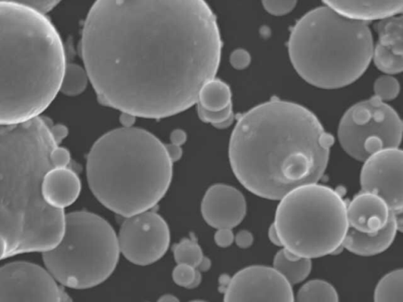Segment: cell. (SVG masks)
<instances>
[{"mask_svg":"<svg viewBox=\"0 0 403 302\" xmlns=\"http://www.w3.org/2000/svg\"><path fill=\"white\" fill-rule=\"evenodd\" d=\"M198 105L208 111L223 110L232 105V94L225 82L213 79L200 90Z\"/></svg>","mask_w":403,"mask_h":302,"instance_id":"cell-20","label":"cell"},{"mask_svg":"<svg viewBox=\"0 0 403 302\" xmlns=\"http://www.w3.org/2000/svg\"><path fill=\"white\" fill-rule=\"evenodd\" d=\"M91 191L106 209L126 218L147 212L168 192L173 163L153 134L138 127L106 133L87 160Z\"/></svg>","mask_w":403,"mask_h":302,"instance_id":"cell-5","label":"cell"},{"mask_svg":"<svg viewBox=\"0 0 403 302\" xmlns=\"http://www.w3.org/2000/svg\"><path fill=\"white\" fill-rule=\"evenodd\" d=\"M402 135V123L397 111L375 96L350 108L338 128L341 147L359 162L379 151L399 148Z\"/></svg>","mask_w":403,"mask_h":302,"instance_id":"cell-9","label":"cell"},{"mask_svg":"<svg viewBox=\"0 0 403 302\" xmlns=\"http://www.w3.org/2000/svg\"><path fill=\"white\" fill-rule=\"evenodd\" d=\"M295 301L339 302V296L332 284L321 279H315L302 286Z\"/></svg>","mask_w":403,"mask_h":302,"instance_id":"cell-22","label":"cell"},{"mask_svg":"<svg viewBox=\"0 0 403 302\" xmlns=\"http://www.w3.org/2000/svg\"><path fill=\"white\" fill-rule=\"evenodd\" d=\"M250 56L246 50H235L230 56V63L235 70L242 71L250 63Z\"/></svg>","mask_w":403,"mask_h":302,"instance_id":"cell-31","label":"cell"},{"mask_svg":"<svg viewBox=\"0 0 403 302\" xmlns=\"http://www.w3.org/2000/svg\"><path fill=\"white\" fill-rule=\"evenodd\" d=\"M268 235H269V239L271 241L272 244L277 246H282V245H281L280 238L277 235V232L273 224L270 226Z\"/></svg>","mask_w":403,"mask_h":302,"instance_id":"cell-39","label":"cell"},{"mask_svg":"<svg viewBox=\"0 0 403 302\" xmlns=\"http://www.w3.org/2000/svg\"><path fill=\"white\" fill-rule=\"evenodd\" d=\"M273 225L286 250L301 258H322L343 246L347 205L330 187L301 186L280 199Z\"/></svg>","mask_w":403,"mask_h":302,"instance_id":"cell-7","label":"cell"},{"mask_svg":"<svg viewBox=\"0 0 403 302\" xmlns=\"http://www.w3.org/2000/svg\"><path fill=\"white\" fill-rule=\"evenodd\" d=\"M165 147L167 155H168L170 160L173 164L178 162L182 155H183V150L180 146L173 145L170 143V145H165Z\"/></svg>","mask_w":403,"mask_h":302,"instance_id":"cell-36","label":"cell"},{"mask_svg":"<svg viewBox=\"0 0 403 302\" xmlns=\"http://www.w3.org/2000/svg\"><path fill=\"white\" fill-rule=\"evenodd\" d=\"M157 302H180L177 297L171 296V294H165L158 300Z\"/></svg>","mask_w":403,"mask_h":302,"instance_id":"cell-41","label":"cell"},{"mask_svg":"<svg viewBox=\"0 0 403 302\" xmlns=\"http://www.w3.org/2000/svg\"><path fill=\"white\" fill-rule=\"evenodd\" d=\"M372 59L377 69L387 75L398 74L403 70V56L378 43L374 46Z\"/></svg>","mask_w":403,"mask_h":302,"instance_id":"cell-25","label":"cell"},{"mask_svg":"<svg viewBox=\"0 0 403 302\" xmlns=\"http://www.w3.org/2000/svg\"><path fill=\"white\" fill-rule=\"evenodd\" d=\"M136 116L131 113H123L120 116V123L123 127H132L136 123Z\"/></svg>","mask_w":403,"mask_h":302,"instance_id":"cell-38","label":"cell"},{"mask_svg":"<svg viewBox=\"0 0 403 302\" xmlns=\"http://www.w3.org/2000/svg\"><path fill=\"white\" fill-rule=\"evenodd\" d=\"M120 252L136 266L160 260L168 251L170 232L164 219L147 211L126 218L118 236Z\"/></svg>","mask_w":403,"mask_h":302,"instance_id":"cell-10","label":"cell"},{"mask_svg":"<svg viewBox=\"0 0 403 302\" xmlns=\"http://www.w3.org/2000/svg\"><path fill=\"white\" fill-rule=\"evenodd\" d=\"M50 131L53 140L57 143L58 145L63 141L67 137L68 130L67 127L63 125H51Z\"/></svg>","mask_w":403,"mask_h":302,"instance_id":"cell-35","label":"cell"},{"mask_svg":"<svg viewBox=\"0 0 403 302\" xmlns=\"http://www.w3.org/2000/svg\"><path fill=\"white\" fill-rule=\"evenodd\" d=\"M50 122L39 117L0 125V261L45 252L62 239L66 214L45 202V175L69 167L71 154L53 140Z\"/></svg>","mask_w":403,"mask_h":302,"instance_id":"cell-3","label":"cell"},{"mask_svg":"<svg viewBox=\"0 0 403 302\" xmlns=\"http://www.w3.org/2000/svg\"><path fill=\"white\" fill-rule=\"evenodd\" d=\"M198 115L203 122L213 125L223 123L225 120L233 117V105L220 111H208L198 105Z\"/></svg>","mask_w":403,"mask_h":302,"instance_id":"cell-29","label":"cell"},{"mask_svg":"<svg viewBox=\"0 0 403 302\" xmlns=\"http://www.w3.org/2000/svg\"><path fill=\"white\" fill-rule=\"evenodd\" d=\"M215 241L219 247L227 248L230 246L235 241L232 229H218L215 233Z\"/></svg>","mask_w":403,"mask_h":302,"instance_id":"cell-33","label":"cell"},{"mask_svg":"<svg viewBox=\"0 0 403 302\" xmlns=\"http://www.w3.org/2000/svg\"><path fill=\"white\" fill-rule=\"evenodd\" d=\"M224 302H295V297L292 286L275 269L253 266L230 279Z\"/></svg>","mask_w":403,"mask_h":302,"instance_id":"cell-12","label":"cell"},{"mask_svg":"<svg viewBox=\"0 0 403 302\" xmlns=\"http://www.w3.org/2000/svg\"><path fill=\"white\" fill-rule=\"evenodd\" d=\"M170 140L172 145L181 147L187 140V135L183 130H174L170 135Z\"/></svg>","mask_w":403,"mask_h":302,"instance_id":"cell-37","label":"cell"},{"mask_svg":"<svg viewBox=\"0 0 403 302\" xmlns=\"http://www.w3.org/2000/svg\"><path fill=\"white\" fill-rule=\"evenodd\" d=\"M173 279L175 283L188 289H194L201 283L200 271L187 264H178L173 269Z\"/></svg>","mask_w":403,"mask_h":302,"instance_id":"cell-27","label":"cell"},{"mask_svg":"<svg viewBox=\"0 0 403 302\" xmlns=\"http://www.w3.org/2000/svg\"><path fill=\"white\" fill-rule=\"evenodd\" d=\"M345 18L364 22L397 16L403 10L399 1H326L323 3Z\"/></svg>","mask_w":403,"mask_h":302,"instance_id":"cell-18","label":"cell"},{"mask_svg":"<svg viewBox=\"0 0 403 302\" xmlns=\"http://www.w3.org/2000/svg\"><path fill=\"white\" fill-rule=\"evenodd\" d=\"M374 49L368 24L342 16L325 5L304 15L288 41L296 72L310 85L324 89L344 88L361 78Z\"/></svg>","mask_w":403,"mask_h":302,"instance_id":"cell-6","label":"cell"},{"mask_svg":"<svg viewBox=\"0 0 403 302\" xmlns=\"http://www.w3.org/2000/svg\"><path fill=\"white\" fill-rule=\"evenodd\" d=\"M233 120H234V116L230 118L229 120H225V122L223 123H220L213 126L218 128V130H224V128L229 127L233 124Z\"/></svg>","mask_w":403,"mask_h":302,"instance_id":"cell-42","label":"cell"},{"mask_svg":"<svg viewBox=\"0 0 403 302\" xmlns=\"http://www.w3.org/2000/svg\"><path fill=\"white\" fill-rule=\"evenodd\" d=\"M174 259L178 264H187L195 269L203 259L202 249L195 239H185L173 247Z\"/></svg>","mask_w":403,"mask_h":302,"instance_id":"cell-26","label":"cell"},{"mask_svg":"<svg viewBox=\"0 0 403 302\" xmlns=\"http://www.w3.org/2000/svg\"><path fill=\"white\" fill-rule=\"evenodd\" d=\"M399 90V81L391 75L382 76L375 81V97L384 103L394 100L398 96Z\"/></svg>","mask_w":403,"mask_h":302,"instance_id":"cell-28","label":"cell"},{"mask_svg":"<svg viewBox=\"0 0 403 302\" xmlns=\"http://www.w3.org/2000/svg\"><path fill=\"white\" fill-rule=\"evenodd\" d=\"M402 228V215L392 214L389 224L374 236L363 235L348 229L343 246L357 255L369 256L382 254L389 249Z\"/></svg>","mask_w":403,"mask_h":302,"instance_id":"cell-17","label":"cell"},{"mask_svg":"<svg viewBox=\"0 0 403 302\" xmlns=\"http://www.w3.org/2000/svg\"><path fill=\"white\" fill-rule=\"evenodd\" d=\"M393 214L379 196L360 192L347 206L348 226L363 235L374 236L386 228Z\"/></svg>","mask_w":403,"mask_h":302,"instance_id":"cell-15","label":"cell"},{"mask_svg":"<svg viewBox=\"0 0 403 302\" xmlns=\"http://www.w3.org/2000/svg\"><path fill=\"white\" fill-rule=\"evenodd\" d=\"M66 64L46 15L21 1H0V125L41 117L59 93Z\"/></svg>","mask_w":403,"mask_h":302,"instance_id":"cell-4","label":"cell"},{"mask_svg":"<svg viewBox=\"0 0 403 302\" xmlns=\"http://www.w3.org/2000/svg\"><path fill=\"white\" fill-rule=\"evenodd\" d=\"M211 267V261L208 258H205L203 256V260L200 263L199 266L195 269L196 270L203 273V271H208Z\"/></svg>","mask_w":403,"mask_h":302,"instance_id":"cell-40","label":"cell"},{"mask_svg":"<svg viewBox=\"0 0 403 302\" xmlns=\"http://www.w3.org/2000/svg\"><path fill=\"white\" fill-rule=\"evenodd\" d=\"M297 4L296 1H263L266 11L275 16H283L291 13Z\"/></svg>","mask_w":403,"mask_h":302,"instance_id":"cell-30","label":"cell"},{"mask_svg":"<svg viewBox=\"0 0 403 302\" xmlns=\"http://www.w3.org/2000/svg\"><path fill=\"white\" fill-rule=\"evenodd\" d=\"M235 244L241 249H248L252 246L254 236L248 231L243 230L235 236Z\"/></svg>","mask_w":403,"mask_h":302,"instance_id":"cell-34","label":"cell"},{"mask_svg":"<svg viewBox=\"0 0 403 302\" xmlns=\"http://www.w3.org/2000/svg\"><path fill=\"white\" fill-rule=\"evenodd\" d=\"M333 143L313 113L275 99L241 116L231 135L229 157L235 177L249 192L280 200L322 178Z\"/></svg>","mask_w":403,"mask_h":302,"instance_id":"cell-2","label":"cell"},{"mask_svg":"<svg viewBox=\"0 0 403 302\" xmlns=\"http://www.w3.org/2000/svg\"><path fill=\"white\" fill-rule=\"evenodd\" d=\"M118 236L103 217L80 211L66 215L59 243L43 253L49 273L73 289L94 288L106 281L119 260Z\"/></svg>","mask_w":403,"mask_h":302,"instance_id":"cell-8","label":"cell"},{"mask_svg":"<svg viewBox=\"0 0 403 302\" xmlns=\"http://www.w3.org/2000/svg\"><path fill=\"white\" fill-rule=\"evenodd\" d=\"M81 190V180L70 167L53 169L43 180V197L53 208L64 210L70 207L78 199Z\"/></svg>","mask_w":403,"mask_h":302,"instance_id":"cell-16","label":"cell"},{"mask_svg":"<svg viewBox=\"0 0 403 302\" xmlns=\"http://www.w3.org/2000/svg\"><path fill=\"white\" fill-rule=\"evenodd\" d=\"M223 42L202 0H101L88 13L81 51L106 107L151 119L198 103L215 79Z\"/></svg>","mask_w":403,"mask_h":302,"instance_id":"cell-1","label":"cell"},{"mask_svg":"<svg viewBox=\"0 0 403 302\" xmlns=\"http://www.w3.org/2000/svg\"><path fill=\"white\" fill-rule=\"evenodd\" d=\"M0 302H72L49 271L28 262L0 268Z\"/></svg>","mask_w":403,"mask_h":302,"instance_id":"cell-11","label":"cell"},{"mask_svg":"<svg viewBox=\"0 0 403 302\" xmlns=\"http://www.w3.org/2000/svg\"><path fill=\"white\" fill-rule=\"evenodd\" d=\"M378 44L403 56V22L401 16H393L378 21L375 26Z\"/></svg>","mask_w":403,"mask_h":302,"instance_id":"cell-21","label":"cell"},{"mask_svg":"<svg viewBox=\"0 0 403 302\" xmlns=\"http://www.w3.org/2000/svg\"><path fill=\"white\" fill-rule=\"evenodd\" d=\"M402 269L391 271L378 283L374 293V302H402Z\"/></svg>","mask_w":403,"mask_h":302,"instance_id":"cell-23","label":"cell"},{"mask_svg":"<svg viewBox=\"0 0 403 302\" xmlns=\"http://www.w3.org/2000/svg\"><path fill=\"white\" fill-rule=\"evenodd\" d=\"M21 2L29 9L44 15L51 11L58 4V1H52V0H28V1L24 0Z\"/></svg>","mask_w":403,"mask_h":302,"instance_id":"cell-32","label":"cell"},{"mask_svg":"<svg viewBox=\"0 0 403 302\" xmlns=\"http://www.w3.org/2000/svg\"><path fill=\"white\" fill-rule=\"evenodd\" d=\"M361 172L362 192L379 196L393 213L402 215L403 208V154L399 148L387 149L364 162Z\"/></svg>","mask_w":403,"mask_h":302,"instance_id":"cell-13","label":"cell"},{"mask_svg":"<svg viewBox=\"0 0 403 302\" xmlns=\"http://www.w3.org/2000/svg\"><path fill=\"white\" fill-rule=\"evenodd\" d=\"M190 302H207V301L196 300V301H190Z\"/></svg>","mask_w":403,"mask_h":302,"instance_id":"cell-43","label":"cell"},{"mask_svg":"<svg viewBox=\"0 0 403 302\" xmlns=\"http://www.w3.org/2000/svg\"><path fill=\"white\" fill-rule=\"evenodd\" d=\"M273 269L292 286L300 283L308 277L312 269V261L283 248L273 259Z\"/></svg>","mask_w":403,"mask_h":302,"instance_id":"cell-19","label":"cell"},{"mask_svg":"<svg viewBox=\"0 0 403 302\" xmlns=\"http://www.w3.org/2000/svg\"><path fill=\"white\" fill-rule=\"evenodd\" d=\"M88 80V73L83 67L74 63L66 64L59 92L67 96L78 95L86 90Z\"/></svg>","mask_w":403,"mask_h":302,"instance_id":"cell-24","label":"cell"},{"mask_svg":"<svg viewBox=\"0 0 403 302\" xmlns=\"http://www.w3.org/2000/svg\"><path fill=\"white\" fill-rule=\"evenodd\" d=\"M201 212L204 221L212 228L233 229L246 216V199L237 188L232 186L213 185L204 195Z\"/></svg>","mask_w":403,"mask_h":302,"instance_id":"cell-14","label":"cell"}]
</instances>
